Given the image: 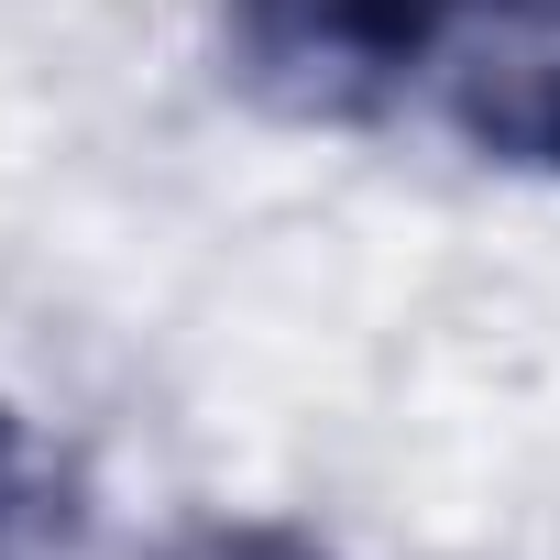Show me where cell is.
Listing matches in <instances>:
<instances>
[{
	"label": "cell",
	"instance_id": "obj_1",
	"mask_svg": "<svg viewBox=\"0 0 560 560\" xmlns=\"http://www.w3.org/2000/svg\"><path fill=\"white\" fill-rule=\"evenodd\" d=\"M472 23V0H231L220 56L275 121H374Z\"/></svg>",
	"mask_w": 560,
	"mask_h": 560
},
{
	"label": "cell",
	"instance_id": "obj_2",
	"mask_svg": "<svg viewBox=\"0 0 560 560\" xmlns=\"http://www.w3.org/2000/svg\"><path fill=\"white\" fill-rule=\"evenodd\" d=\"M451 56V121L494 165L560 176V0H472Z\"/></svg>",
	"mask_w": 560,
	"mask_h": 560
},
{
	"label": "cell",
	"instance_id": "obj_3",
	"mask_svg": "<svg viewBox=\"0 0 560 560\" xmlns=\"http://www.w3.org/2000/svg\"><path fill=\"white\" fill-rule=\"evenodd\" d=\"M165 560H319L298 527H198V538H176Z\"/></svg>",
	"mask_w": 560,
	"mask_h": 560
},
{
	"label": "cell",
	"instance_id": "obj_4",
	"mask_svg": "<svg viewBox=\"0 0 560 560\" xmlns=\"http://www.w3.org/2000/svg\"><path fill=\"white\" fill-rule=\"evenodd\" d=\"M23 516H34V451H23L12 418H0V538H12Z\"/></svg>",
	"mask_w": 560,
	"mask_h": 560
}]
</instances>
